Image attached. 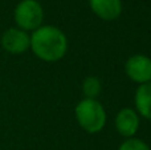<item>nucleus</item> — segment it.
Returning a JSON list of instances; mask_svg holds the SVG:
<instances>
[{
	"label": "nucleus",
	"instance_id": "1",
	"mask_svg": "<svg viewBox=\"0 0 151 150\" xmlns=\"http://www.w3.org/2000/svg\"><path fill=\"white\" fill-rule=\"evenodd\" d=\"M29 48L40 60L55 63L65 56L68 50V39L57 27L41 25L32 32Z\"/></svg>",
	"mask_w": 151,
	"mask_h": 150
},
{
	"label": "nucleus",
	"instance_id": "2",
	"mask_svg": "<svg viewBox=\"0 0 151 150\" xmlns=\"http://www.w3.org/2000/svg\"><path fill=\"white\" fill-rule=\"evenodd\" d=\"M74 114L80 126L90 134L101 132L106 125V112L98 100L83 98L77 104Z\"/></svg>",
	"mask_w": 151,
	"mask_h": 150
},
{
	"label": "nucleus",
	"instance_id": "3",
	"mask_svg": "<svg viewBox=\"0 0 151 150\" xmlns=\"http://www.w3.org/2000/svg\"><path fill=\"white\" fill-rule=\"evenodd\" d=\"M15 21L23 31H35L41 27L44 11L37 0H21L15 8Z\"/></svg>",
	"mask_w": 151,
	"mask_h": 150
},
{
	"label": "nucleus",
	"instance_id": "4",
	"mask_svg": "<svg viewBox=\"0 0 151 150\" xmlns=\"http://www.w3.org/2000/svg\"><path fill=\"white\" fill-rule=\"evenodd\" d=\"M126 74L137 84L151 81V58L145 55H133L125 64Z\"/></svg>",
	"mask_w": 151,
	"mask_h": 150
},
{
	"label": "nucleus",
	"instance_id": "5",
	"mask_svg": "<svg viewBox=\"0 0 151 150\" xmlns=\"http://www.w3.org/2000/svg\"><path fill=\"white\" fill-rule=\"evenodd\" d=\"M1 47L12 55H21L31 47V36L20 28H9L1 36Z\"/></svg>",
	"mask_w": 151,
	"mask_h": 150
},
{
	"label": "nucleus",
	"instance_id": "6",
	"mask_svg": "<svg viewBox=\"0 0 151 150\" xmlns=\"http://www.w3.org/2000/svg\"><path fill=\"white\" fill-rule=\"evenodd\" d=\"M115 128L122 137L131 138L139 128V116L131 108H123L115 116Z\"/></svg>",
	"mask_w": 151,
	"mask_h": 150
},
{
	"label": "nucleus",
	"instance_id": "7",
	"mask_svg": "<svg viewBox=\"0 0 151 150\" xmlns=\"http://www.w3.org/2000/svg\"><path fill=\"white\" fill-rule=\"evenodd\" d=\"M89 4L91 11L105 21L115 20L122 12L121 0H89Z\"/></svg>",
	"mask_w": 151,
	"mask_h": 150
},
{
	"label": "nucleus",
	"instance_id": "8",
	"mask_svg": "<svg viewBox=\"0 0 151 150\" xmlns=\"http://www.w3.org/2000/svg\"><path fill=\"white\" fill-rule=\"evenodd\" d=\"M134 101L138 113L143 118L151 120V81L139 85Z\"/></svg>",
	"mask_w": 151,
	"mask_h": 150
},
{
	"label": "nucleus",
	"instance_id": "9",
	"mask_svg": "<svg viewBox=\"0 0 151 150\" xmlns=\"http://www.w3.org/2000/svg\"><path fill=\"white\" fill-rule=\"evenodd\" d=\"M102 90V85L98 77L96 76H89L83 80L82 82V92L85 94V98H93L97 100Z\"/></svg>",
	"mask_w": 151,
	"mask_h": 150
},
{
	"label": "nucleus",
	"instance_id": "10",
	"mask_svg": "<svg viewBox=\"0 0 151 150\" xmlns=\"http://www.w3.org/2000/svg\"><path fill=\"white\" fill-rule=\"evenodd\" d=\"M118 150H150L149 145L139 138H127L119 145Z\"/></svg>",
	"mask_w": 151,
	"mask_h": 150
}]
</instances>
